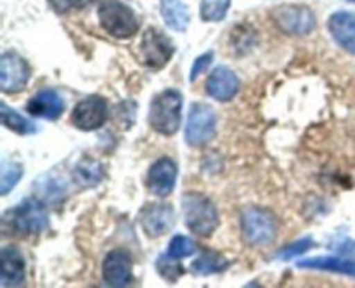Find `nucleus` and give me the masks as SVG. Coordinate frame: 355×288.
Masks as SVG:
<instances>
[{
  "mask_svg": "<svg viewBox=\"0 0 355 288\" xmlns=\"http://www.w3.org/2000/svg\"><path fill=\"white\" fill-rule=\"evenodd\" d=\"M159 12L170 30L186 31L189 26V9L184 0H159Z\"/></svg>",
  "mask_w": 355,
  "mask_h": 288,
  "instance_id": "6ab92c4d",
  "label": "nucleus"
},
{
  "mask_svg": "<svg viewBox=\"0 0 355 288\" xmlns=\"http://www.w3.org/2000/svg\"><path fill=\"white\" fill-rule=\"evenodd\" d=\"M35 193L38 200L55 203L58 200H62L66 194V184L54 173H45L44 177H38L35 180Z\"/></svg>",
  "mask_w": 355,
  "mask_h": 288,
  "instance_id": "aec40b11",
  "label": "nucleus"
},
{
  "mask_svg": "<svg viewBox=\"0 0 355 288\" xmlns=\"http://www.w3.org/2000/svg\"><path fill=\"white\" fill-rule=\"evenodd\" d=\"M194 252H196V245H194V242H191L187 236L177 235L170 239L166 255L173 260H180V259H186V257H191Z\"/></svg>",
  "mask_w": 355,
  "mask_h": 288,
  "instance_id": "a878e982",
  "label": "nucleus"
},
{
  "mask_svg": "<svg viewBox=\"0 0 355 288\" xmlns=\"http://www.w3.org/2000/svg\"><path fill=\"white\" fill-rule=\"evenodd\" d=\"M274 21L281 31L293 37L311 35L315 28V16L305 6H281L272 12Z\"/></svg>",
  "mask_w": 355,
  "mask_h": 288,
  "instance_id": "6e6552de",
  "label": "nucleus"
},
{
  "mask_svg": "<svg viewBox=\"0 0 355 288\" xmlns=\"http://www.w3.org/2000/svg\"><path fill=\"white\" fill-rule=\"evenodd\" d=\"M231 7V0H201V19L208 23H217L222 21Z\"/></svg>",
  "mask_w": 355,
  "mask_h": 288,
  "instance_id": "393cba45",
  "label": "nucleus"
},
{
  "mask_svg": "<svg viewBox=\"0 0 355 288\" xmlns=\"http://www.w3.org/2000/svg\"><path fill=\"white\" fill-rule=\"evenodd\" d=\"M104 170L101 162L92 158H85L76 165L75 180L83 187H94L103 180Z\"/></svg>",
  "mask_w": 355,
  "mask_h": 288,
  "instance_id": "4be33fe9",
  "label": "nucleus"
},
{
  "mask_svg": "<svg viewBox=\"0 0 355 288\" xmlns=\"http://www.w3.org/2000/svg\"><path fill=\"white\" fill-rule=\"evenodd\" d=\"M347 2H354L355 3V0H347Z\"/></svg>",
  "mask_w": 355,
  "mask_h": 288,
  "instance_id": "7c9ffc66",
  "label": "nucleus"
},
{
  "mask_svg": "<svg viewBox=\"0 0 355 288\" xmlns=\"http://www.w3.org/2000/svg\"><path fill=\"white\" fill-rule=\"evenodd\" d=\"M21 177H23V167L19 163L2 160V165H0V194L6 196L10 189L16 187Z\"/></svg>",
  "mask_w": 355,
  "mask_h": 288,
  "instance_id": "b1692460",
  "label": "nucleus"
},
{
  "mask_svg": "<svg viewBox=\"0 0 355 288\" xmlns=\"http://www.w3.org/2000/svg\"><path fill=\"white\" fill-rule=\"evenodd\" d=\"M177 173L179 170H177V163L173 160L166 158V156L156 160L148 173V186L151 193L156 196H168L175 187Z\"/></svg>",
  "mask_w": 355,
  "mask_h": 288,
  "instance_id": "f8f14e48",
  "label": "nucleus"
},
{
  "mask_svg": "<svg viewBox=\"0 0 355 288\" xmlns=\"http://www.w3.org/2000/svg\"><path fill=\"white\" fill-rule=\"evenodd\" d=\"M211 61H214V52H207V54H201L200 58L194 59L193 68H191V75H189L191 82H194L201 73L207 71L208 66L211 65Z\"/></svg>",
  "mask_w": 355,
  "mask_h": 288,
  "instance_id": "c85d7f7f",
  "label": "nucleus"
},
{
  "mask_svg": "<svg viewBox=\"0 0 355 288\" xmlns=\"http://www.w3.org/2000/svg\"><path fill=\"white\" fill-rule=\"evenodd\" d=\"M26 111L35 118L58 120L64 111V101L55 90L44 89L35 94L26 104Z\"/></svg>",
  "mask_w": 355,
  "mask_h": 288,
  "instance_id": "dca6fc26",
  "label": "nucleus"
},
{
  "mask_svg": "<svg viewBox=\"0 0 355 288\" xmlns=\"http://www.w3.org/2000/svg\"><path fill=\"white\" fill-rule=\"evenodd\" d=\"M97 17H99L101 26L120 40L134 37L139 31V24H141L134 10L125 3L116 2V0L101 2L99 9H97Z\"/></svg>",
  "mask_w": 355,
  "mask_h": 288,
  "instance_id": "f03ea898",
  "label": "nucleus"
},
{
  "mask_svg": "<svg viewBox=\"0 0 355 288\" xmlns=\"http://www.w3.org/2000/svg\"><path fill=\"white\" fill-rule=\"evenodd\" d=\"M0 285L2 287H21L26 278V266H24L23 253L14 245L3 246L0 252Z\"/></svg>",
  "mask_w": 355,
  "mask_h": 288,
  "instance_id": "4468645a",
  "label": "nucleus"
},
{
  "mask_svg": "<svg viewBox=\"0 0 355 288\" xmlns=\"http://www.w3.org/2000/svg\"><path fill=\"white\" fill-rule=\"evenodd\" d=\"M182 212L186 226L198 236L214 235L218 228V212L217 207L201 194L189 193L182 198Z\"/></svg>",
  "mask_w": 355,
  "mask_h": 288,
  "instance_id": "20e7f679",
  "label": "nucleus"
},
{
  "mask_svg": "<svg viewBox=\"0 0 355 288\" xmlns=\"http://www.w3.org/2000/svg\"><path fill=\"white\" fill-rule=\"evenodd\" d=\"M298 267H307V269H319L329 271V273L347 274V276L355 278V260L345 259L338 255H322V257H311L302 262H298Z\"/></svg>",
  "mask_w": 355,
  "mask_h": 288,
  "instance_id": "a211bd4d",
  "label": "nucleus"
},
{
  "mask_svg": "<svg viewBox=\"0 0 355 288\" xmlns=\"http://www.w3.org/2000/svg\"><path fill=\"white\" fill-rule=\"evenodd\" d=\"M30 80V66L16 52H3L0 58V87L7 94L24 90Z\"/></svg>",
  "mask_w": 355,
  "mask_h": 288,
  "instance_id": "1a4fd4ad",
  "label": "nucleus"
},
{
  "mask_svg": "<svg viewBox=\"0 0 355 288\" xmlns=\"http://www.w3.org/2000/svg\"><path fill=\"white\" fill-rule=\"evenodd\" d=\"M107 120V103L101 96H90L80 101L71 111V121L80 130H96Z\"/></svg>",
  "mask_w": 355,
  "mask_h": 288,
  "instance_id": "9d476101",
  "label": "nucleus"
},
{
  "mask_svg": "<svg viewBox=\"0 0 355 288\" xmlns=\"http://www.w3.org/2000/svg\"><path fill=\"white\" fill-rule=\"evenodd\" d=\"M238 90L239 78L227 66H217L207 80L208 96L214 97L215 101H220V103L231 101L238 94Z\"/></svg>",
  "mask_w": 355,
  "mask_h": 288,
  "instance_id": "2eb2a0df",
  "label": "nucleus"
},
{
  "mask_svg": "<svg viewBox=\"0 0 355 288\" xmlns=\"http://www.w3.org/2000/svg\"><path fill=\"white\" fill-rule=\"evenodd\" d=\"M229 266L227 259L217 252H203L193 262V273L198 276H210V274L220 273Z\"/></svg>",
  "mask_w": 355,
  "mask_h": 288,
  "instance_id": "5701e85b",
  "label": "nucleus"
},
{
  "mask_svg": "<svg viewBox=\"0 0 355 288\" xmlns=\"http://www.w3.org/2000/svg\"><path fill=\"white\" fill-rule=\"evenodd\" d=\"M6 222L19 235H42L51 224L47 208L38 198H26L21 201L6 215Z\"/></svg>",
  "mask_w": 355,
  "mask_h": 288,
  "instance_id": "7ed1b4c3",
  "label": "nucleus"
},
{
  "mask_svg": "<svg viewBox=\"0 0 355 288\" xmlns=\"http://www.w3.org/2000/svg\"><path fill=\"white\" fill-rule=\"evenodd\" d=\"M51 2L58 12H68V10L73 9H82L90 0H51Z\"/></svg>",
  "mask_w": 355,
  "mask_h": 288,
  "instance_id": "c756f323",
  "label": "nucleus"
},
{
  "mask_svg": "<svg viewBox=\"0 0 355 288\" xmlns=\"http://www.w3.org/2000/svg\"><path fill=\"white\" fill-rule=\"evenodd\" d=\"M175 214L166 203H149L141 210V226L151 238L166 235L173 228Z\"/></svg>",
  "mask_w": 355,
  "mask_h": 288,
  "instance_id": "9b49d317",
  "label": "nucleus"
},
{
  "mask_svg": "<svg viewBox=\"0 0 355 288\" xmlns=\"http://www.w3.org/2000/svg\"><path fill=\"white\" fill-rule=\"evenodd\" d=\"M312 246H314V242H312V238H302V239H298V242L291 243V245L284 246V248L281 250L279 253H277V259H279V260H291V259H295V257L307 253L309 250L312 248Z\"/></svg>",
  "mask_w": 355,
  "mask_h": 288,
  "instance_id": "bb28decb",
  "label": "nucleus"
},
{
  "mask_svg": "<svg viewBox=\"0 0 355 288\" xmlns=\"http://www.w3.org/2000/svg\"><path fill=\"white\" fill-rule=\"evenodd\" d=\"M217 132V115L205 103H193L187 115L186 142L189 146H203L211 141Z\"/></svg>",
  "mask_w": 355,
  "mask_h": 288,
  "instance_id": "423d86ee",
  "label": "nucleus"
},
{
  "mask_svg": "<svg viewBox=\"0 0 355 288\" xmlns=\"http://www.w3.org/2000/svg\"><path fill=\"white\" fill-rule=\"evenodd\" d=\"M182 94L177 89L156 94L149 106V125L162 135L177 134L182 121Z\"/></svg>",
  "mask_w": 355,
  "mask_h": 288,
  "instance_id": "f257e3e1",
  "label": "nucleus"
},
{
  "mask_svg": "<svg viewBox=\"0 0 355 288\" xmlns=\"http://www.w3.org/2000/svg\"><path fill=\"white\" fill-rule=\"evenodd\" d=\"M329 33L333 40L343 49V51L355 54V16L345 10H340L329 16L328 21Z\"/></svg>",
  "mask_w": 355,
  "mask_h": 288,
  "instance_id": "f3484780",
  "label": "nucleus"
},
{
  "mask_svg": "<svg viewBox=\"0 0 355 288\" xmlns=\"http://www.w3.org/2000/svg\"><path fill=\"white\" fill-rule=\"evenodd\" d=\"M103 278L111 287H127L132 281V259L123 250H113L103 260Z\"/></svg>",
  "mask_w": 355,
  "mask_h": 288,
  "instance_id": "ddd939ff",
  "label": "nucleus"
},
{
  "mask_svg": "<svg viewBox=\"0 0 355 288\" xmlns=\"http://www.w3.org/2000/svg\"><path fill=\"white\" fill-rule=\"evenodd\" d=\"M0 118H2L3 127L16 132V134L31 135L38 130V127L33 124V121L24 118L23 115H19L17 111H14L12 108L7 106L6 103L0 104Z\"/></svg>",
  "mask_w": 355,
  "mask_h": 288,
  "instance_id": "412c9836",
  "label": "nucleus"
},
{
  "mask_svg": "<svg viewBox=\"0 0 355 288\" xmlns=\"http://www.w3.org/2000/svg\"><path fill=\"white\" fill-rule=\"evenodd\" d=\"M173 52H175V49H173L172 42L166 35H163L156 28H148L144 31L141 44H139V54H141V61L146 66L153 69L163 68V66L168 65Z\"/></svg>",
  "mask_w": 355,
  "mask_h": 288,
  "instance_id": "0eeeda50",
  "label": "nucleus"
},
{
  "mask_svg": "<svg viewBox=\"0 0 355 288\" xmlns=\"http://www.w3.org/2000/svg\"><path fill=\"white\" fill-rule=\"evenodd\" d=\"M277 219L272 212L263 208H246L241 215L243 238L252 246H267L277 236Z\"/></svg>",
  "mask_w": 355,
  "mask_h": 288,
  "instance_id": "39448f33",
  "label": "nucleus"
},
{
  "mask_svg": "<svg viewBox=\"0 0 355 288\" xmlns=\"http://www.w3.org/2000/svg\"><path fill=\"white\" fill-rule=\"evenodd\" d=\"M170 262H172V259H170L168 255H163V257H159L158 262H156V266H158V271L162 273L163 278H166V280H170V281H175L177 278L184 273L182 266L180 267L173 266V264H170Z\"/></svg>",
  "mask_w": 355,
  "mask_h": 288,
  "instance_id": "cd10ccee",
  "label": "nucleus"
}]
</instances>
